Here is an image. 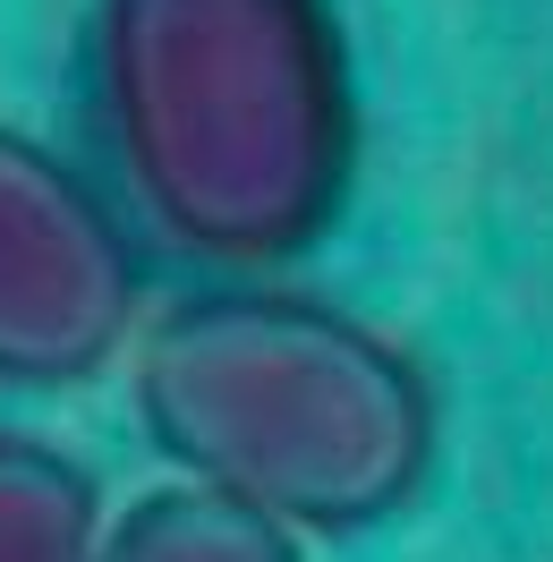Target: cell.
I'll return each instance as SVG.
<instances>
[{"label": "cell", "mask_w": 553, "mask_h": 562, "mask_svg": "<svg viewBox=\"0 0 553 562\" xmlns=\"http://www.w3.org/2000/svg\"><path fill=\"white\" fill-rule=\"evenodd\" d=\"M86 111L120 213L230 281L307 256L358 188L332 0H94Z\"/></svg>", "instance_id": "6da1fadb"}, {"label": "cell", "mask_w": 553, "mask_h": 562, "mask_svg": "<svg viewBox=\"0 0 553 562\" xmlns=\"http://www.w3.org/2000/svg\"><path fill=\"white\" fill-rule=\"evenodd\" d=\"M137 426L188 486L290 537H358L435 477V384L417 358L307 290L222 281L137 333Z\"/></svg>", "instance_id": "7a4b0ae2"}, {"label": "cell", "mask_w": 553, "mask_h": 562, "mask_svg": "<svg viewBox=\"0 0 553 562\" xmlns=\"http://www.w3.org/2000/svg\"><path fill=\"white\" fill-rule=\"evenodd\" d=\"M137 307L145 256L120 196L0 120V384H94L128 358Z\"/></svg>", "instance_id": "3957f363"}, {"label": "cell", "mask_w": 553, "mask_h": 562, "mask_svg": "<svg viewBox=\"0 0 553 562\" xmlns=\"http://www.w3.org/2000/svg\"><path fill=\"white\" fill-rule=\"evenodd\" d=\"M94 562H307V537H290L281 520L179 477L162 494H137L103 528Z\"/></svg>", "instance_id": "277c9868"}, {"label": "cell", "mask_w": 553, "mask_h": 562, "mask_svg": "<svg viewBox=\"0 0 553 562\" xmlns=\"http://www.w3.org/2000/svg\"><path fill=\"white\" fill-rule=\"evenodd\" d=\"M103 486L35 435H0V562H94Z\"/></svg>", "instance_id": "5b68a950"}]
</instances>
